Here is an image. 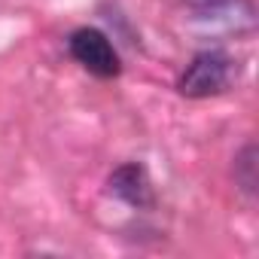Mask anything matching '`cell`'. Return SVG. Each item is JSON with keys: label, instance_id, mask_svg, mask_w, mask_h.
<instances>
[{"label": "cell", "instance_id": "1", "mask_svg": "<svg viewBox=\"0 0 259 259\" xmlns=\"http://www.w3.org/2000/svg\"><path fill=\"white\" fill-rule=\"evenodd\" d=\"M232 76V61L223 52H198L192 64L183 70L177 89L186 98H210L229 85Z\"/></svg>", "mask_w": 259, "mask_h": 259}, {"label": "cell", "instance_id": "2", "mask_svg": "<svg viewBox=\"0 0 259 259\" xmlns=\"http://www.w3.org/2000/svg\"><path fill=\"white\" fill-rule=\"evenodd\" d=\"M70 55L95 76L110 79L119 73V55L113 49V43L107 40V34H101L98 28H79L70 34Z\"/></svg>", "mask_w": 259, "mask_h": 259}, {"label": "cell", "instance_id": "3", "mask_svg": "<svg viewBox=\"0 0 259 259\" xmlns=\"http://www.w3.org/2000/svg\"><path fill=\"white\" fill-rule=\"evenodd\" d=\"M110 192H113L116 198H122L125 204H132V207H147V204H153L150 177H147L144 165H138V162L119 165V168L110 174Z\"/></svg>", "mask_w": 259, "mask_h": 259}, {"label": "cell", "instance_id": "4", "mask_svg": "<svg viewBox=\"0 0 259 259\" xmlns=\"http://www.w3.org/2000/svg\"><path fill=\"white\" fill-rule=\"evenodd\" d=\"M235 177L244 192H250V195L256 192V147L253 144L244 147V153L235 159Z\"/></svg>", "mask_w": 259, "mask_h": 259}, {"label": "cell", "instance_id": "5", "mask_svg": "<svg viewBox=\"0 0 259 259\" xmlns=\"http://www.w3.org/2000/svg\"><path fill=\"white\" fill-rule=\"evenodd\" d=\"M186 4L198 13H207V10H223L226 4H232V0H186Z\"/></svg>", "mask_w": 259, "mask_h": 259}]
</instances>
